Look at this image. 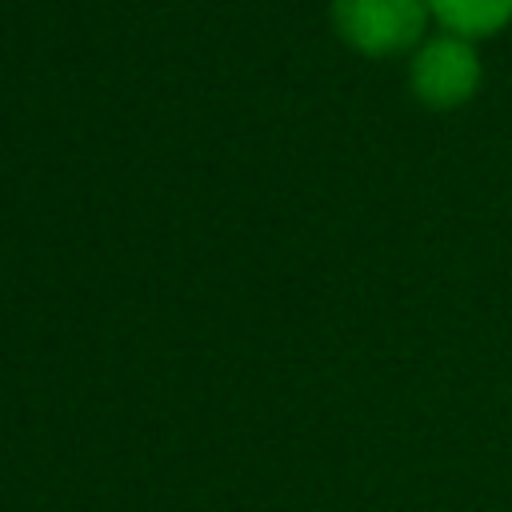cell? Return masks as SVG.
Returning <instances> with one entry per match:
<instances>
[{
  "label": "cell",
  "instance_id": "6da1fadb",
  "mask_svg": "<svg viewBox=\"0 0 512 512\" xmlns=\"http://www.w3.org/2000/svg\"><path fill=\"white\" fill-rule=\"evenodd\" d=\"M428 0H332L336 36L372 60L400 56L424 40Z\"/></svg>",
  "mask_w": 512,
  "mask_h": 512
},
{
  "label": "cell",
  "instance_id": "7a4b0ae2",
  "mask_svg": "<svg viewBox=\"0 0 512 512\" xmlns=\"http://www.w3.org/2000/svg\"><path fill=\"white\" fill-rule=\"evenodd\" d=\"M412 96L424 108H456L480 88V56L464 36H428L416 44L408 64Z\"/></svg>",
  "mask_w": 512,
  "mask_h": 512
},
{
  "label": "cell",
  "instance_id": "3957f363",
  "mask_svg": "<svg viewBox=\"0 0 512 512\" xmlns=\"http://www.w3.org/2000/svg\"><path fill=\"white\" fill-rule=\"evenodd\" d=\"M428 12L452 36H488L512 20V0H428Z\"/></svg>",
  "mask_w": 512,
  "mask_h": 512
}]
</instances>
